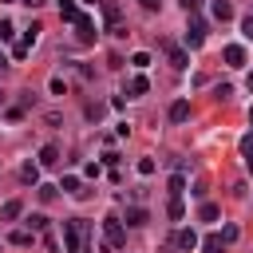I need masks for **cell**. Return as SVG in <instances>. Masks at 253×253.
Returning a JSON list of instances; mask_svg holds the SVG:
<instances>
[{
    "instance_id": "obj_39",
    "label": "cell",
    "mask_w": 253,
    "mask_h": 253,
    "mask_svg": "<svg viewBox=\"0 0 253 253\" xmlns=\"http://www.w3.org/2000/svg\"><path fill=\"white\" fill-rule=\"evenodd\" d=\"M245 166H249V174H253V154H249V158H245Z\"/></svg>"
},
{
    "instance_id": "obj_37",
    "label": "cell",
    "mask_w": 253,
    "mask_h": 253,
    "mask_svg": "<svg viewBox=\"0 0 253 253\" xmlns=\"http://www.w3.org/2000/svg\"><path fill=\"white\" fill-rule=\"evenodd\" d=\"M138 4H142L146 12H158V0H138Z\"/></svg>"
},
{
    "instance_id": "obj_36",
    "label": "cell",
    "mask_w": 253,
    "mask_h": 253,
    "mask_svg": "<svg viewBox=\"0 0 253 253\" xmlns=\"http://www.w3.org/2000/svg\"><path fill=\"white\" fill-rule=\"evenodd\" d=\"M241 154H245V158L253 154V134H245V138H241Z\"/></svg>"
},
{
    "instance_id": "obj_18",
    "label": "cell",
    "mask_w": 253,
    "mask_h": 253,
    "mask_svg": "<svg viewBox=\"0 0 253 253\" xmlns=\"http://www.w3.org/2000/svg\"><path fill=\"white\" fill-rule=\"evenodd\" d=\"M8 241H12V245H20V249H28V245H32V229H16Z\"/></svg>"
},
{
    "instance_id": "obj_16",
    "label": "cell",
    "mask_w": 253,
    "mask_h": 253,
    "mask_svg": "<svg viewBox=\"0 0 253 253\" xmlns=\"http://www.w3.org/2000/svg\"><path fill=\"white\" fill-rule=\"evenodd\" d=\"M146 87H150V83H146V75H134V79L126 83V91H130V95H146Z\"/></svg>"
},
{
    "instance_id": "obj_1",
    "label": "cell",
    "mask_w": 253,
    "mask_h": 253,
    "mask_svg": "<svg viewBox=\"0 0 253 253\" xmlns=\"http://www.w3.org/2000/svg\"><path fill=\"white\" fill-rule=\"evenodd\" d=\"M99 12H103V20H107V32H111V36H126V28H123V8H119L115 0H99Z\"/></svg>"
},
{
    "instance_id": "obj_30",
    "label": "cell",
    "mask_w": 253,
    "mask_h": 253,
    "mask_svg": "<svg viewBox=\"0 0 253 253\" xmlns=\"http://www.w3.org/2000/svg\"><path fill=\"white\" fill-rule=\"evenodd\" d=\"M213 95H217V99H229V95H233V87H229V83H217V87H213Z\"/></svg>"
},
{
    "instance_id": "obj_24",
    "label": "cell",
    "mask_w": 253,
    "mask_h": 253,
    "mask_svg": "<svg viewBox=\"0 0 253 253\" xmlns=\"http://www.w3.org/2000/svg\"><path fill=\"white\" fill-rule=\"evenodd\" d=\"M130 63H134V67H150V51H134Z\"/></svg>"
},
{
    "instance_id": "obj_13",
    "label": "cell",
    "mask_w": 253,
    "mask_h": 253,
    "mask_svg": "<svg viewBox=\"0 0 253 253\" xmlns=\"http://www.w3.org/2000/svg\"><path fill=\"white\" fill-rule=\"evenodd\" d=\"M59 190H67V194H75V198H87V190H83V186H79V178H75V174H67V178H63V186H59Z\"/></svg>"
},
{
    "instance_id": "obj_11",
    "label": "cell",
    "mask_w": 253,
    "mask_h": 253,
    "mask_svg": "<svg viewBox=\"0 0 253 253\" xmlns=\"http://www.w3.org/2000/svg\"><path fill=\"white\" fill-rule=\"evenodd\" d=\"M55 162H59V146H55V142H47V146L40 150V166H55Z\"/></svg>"
},
{
    "instance_id": "obj_31",
    "label": "cell",
    "mask_w": 253,
    "mask_h": 253,
    "mask_svg": "<svg viewBox=\"0 0 253 253\" xmlns=\"http://www.w3.org/2000/svg\"><path fill=\"white\" fill-rule=\"evenodd\" d=\"M28 107H36V95H32V91H24V95H20V111H28Z\"/></svg>"
},
{
    "instance_id": "obj_10",
    "label": "cell",
    "mask_w": 253,
    "mask_h": 253,
    "mask_svg": "<svg viewBox=\"0 0 253 253\" xmlns=\"http://www.w3.org/2000/svg\"><path fill=\"white\" fill-rule=\"evenodd\" d=\"M20 213H24V202H16V198L0 206V221H12V217H20Z\"/></svg>"
},
{
    "instance_id": "obj_8",
    "label": "cell",
    "mask_w": 253,
    "mask_h": 253,
    "mask_svg": "<svg viewBox=\"0 0 253 253\" xmlns=\"http://www.w3.org/2000/svg\"><path fill=\"white\" fill-rule=\"evenodd\" d=\"M174 245L190 253V249H198V233H194V229H178V233H174Z\"/></svg>"
},
{
    "instance_id": "obj_22",
    "label": "cell",
    "mask_w": 253,
    "mask_h": 253,
    "mask_svg": "<svg viewBox=\"0 0 253 253\" xmlns=\"http://www.w3.org/2000/svg\"><path fill=\"white\" fill-rule=\"evenodd\" d=\"M166 213H170L174 221H182V213H186V206H182V198H170V206H166Z\"/></svg>"
},
{
    "instance_id": "obj_14",
    "label": "cell",
    "mask_w": 253,
    "mask_h": 253,
    "mask_svg": "<svg viewBox=\"0 0 253 253\" xmlns=\"http://www.w3.org/2000/svg\"><path fill=\"white\" fill-rule=\"evenodd\" d=\"M126 225H146V210L142 206H130L126 210Z\"/></svg>"
},
{
    "instance_id": "obj_15",
    "label": "cell",
    "mask_w": 253,
    "mask_h": 253,
    "mask_svg": "<svg viewBox=\"0 0 253 253\" xmlns=\"http://www.w3.org/2000/svg\"><path fill=\"white\" fill-rule=\"evenodd\" d=\"M221 245H225V241H221V237H217V233H210V237H206V241H202V253H225V249H221Z\"/></svg>"
},
{
    "instance_id": "obj_40",
    "label": "cell",
    "mask_w": 253,
    "mask_h": 253,
    "mask_svg": "<svg viewBox=\"0 0 253 253\" xmlns=\"http://www.w3.org/2000/svg\"><path fill=\"white\" fill-rule=\"evenodd\" d=\"M4 67H8V59H4V55H0V71H4Z\"/></svg>"
},
{
    "instance_id": "obj_2",
    "label": "cell",
    "mask_w": 253,
    "mask_h": 253,
    "mask_svg": "<svg viewBox=\"0 0 253 253\" xmlns=\"http://www.w3.org/2000/svg\"><path fill=\"white\" fill-rule=\"evenodd\" d=\"M83 233H87L83 221H63V245H67V253H83Z\"/></svg>"
},
{
    "instance_id": "obj_6",
    "label": "cell",
    "mask_w": 253,
    "mask_h": 253,
    "mask_svg": "<svg viewBox=\"0 0 253 253\" xmlns=\"http://www.w3.org/2000/svg\"><path fill=\"white\" fill-rule=\"evenodd\" d=\"M202 40H206V24H202L198 16H190V28H186V47H202Z\"/></svg>"
},
{
    "instance_id": "obj_4",
    "label": "cell",
    "mask_w": 253,
    "mask_h": 253,
    "mask_svg": "<svg viewBox=\"0 0 253 253\" xmlns=\"http://www.w3.org/2000/svg\"><path fill=\"white\" fill-rule=\"evenodd\" d=\"M103 233H107V245H115V249L126 241V229H123L119 217H107V221H103Z\"/></svg>"
},
{
    "instance_id": "obj_35",
    "label": "cell",
    "mask_w": 253,
    "mask_h": 253,
    "mask_svg": "<svg viewBox=\"0 0 253 253\" xmlns=\"http://www.w3.org/2000/svg\"><path fill=\"white\" fill-rule=\"evenodd\" d=\"M99 115H103V107H99V103H87V119H95V123H99Z\"/></svg>"
},
{
    "instance_id": "obj_7",
    "label": "cell",
    "mask_w": 253,
    "mask_h": 253,
    "mask_svg": "<svg viewBox=\"0 0 253 253\" xmlns=\"http://www.w3.org/2000/svg\"><path fill=\"white\" fill-rule=\"evenodd\" d=\"M221 55H225V63H229V67H245V47H241V43H229Z\"/></svg>"
},
{
    "instance_id": "obj_20",
    "label": "cell",
    "mask_w": 253,
    "mask_h": 253,
    "mask_svg": "<svg viewBox=\"0 0 253 253\" xmlns=\"http://www.w3.org/2000/svg\"><path fill=\"white\" fill-rule=\"evenodd\" d=\"M20 178H24L28 186H36V182H40V166H32V162H28V166L20 170Z\"/></svg>"
},
{
    "instance_id": "obj_41",
    "label": "cell",
    "mask_w": 253,
    "mask_h": 253,
    "mask_svg": "<svg viewBox=\"0 0 253 253\" xmlns=\"http://www.w3.org/2000/svg\"><path fill=\"white\" fill-rule=\"evenodd\" d=\"M249 126H253V107H249Z\"/></svg>"
},
{
    "instance_id": "obj_21",
    "label": "cell",
    "mask_w": 253,
    "mask_h": 253,
    "mask_svg": "<svg viewBox=\"0 0 253 253\" xmlns=\"http://www.w3.org/2000/svg\"><path fill=\"white\" fill-rule=\"evenodd\" d=\"M182 190H186V174H174L170 178V198H182Z\"/></svg>"
},
{
    "instance_id": "obj_25",
    "label": "cell",
    "mask_w": 253,
    "mask_h": 253,
    "mask_svg": "<svg viewBox=\"0 0 253 253\" xmlns=\"http://www.w3.org/2000/svg\"><path fill=\"white\" fill-rule=\"evenodd\" d=\"M12 36H16V28H12L8 20H0V40H4V43H12Z\"/></svg>"
},
{
    "instance_id": "obj_23",
    "label": "cell",
    "mask_w": 253,
    "mask_h": 253,
    "mask_svg": "<svg viewBox=\"0 0 253 253\" xmlns=\"http://www.w3.org/2000/svg\"><path fill=\"white\" fill-rule=\"evenodd\" d=\"M28 229L43 233V229H47V217H43V213H32V217H28Z\"/></svg>"
},
{
    "instance_id": "obj_26",
    "label": "cell",
    "mask_w": 253,
    "mask_h": 253,
    "mask_svg": "<svg viewBox=\"0 0 253 253\" xmlns=\"http://www.w3.org/2000/svg\"><path fill=\"white\" fill-rule=\"evenodd\" d=\"M178 4H182L186 16H198V8H202V0H178Z\"/></svg>"
},
{
    "instance_id": "obj_27",
    "label": "cell",
    "mask_w": 253,
    "mask_h": 253,
    "mask_svg": "<svg viewBox=\"0 0 253 253\" xmlns=\"http://www.w3.org/2000/svg\"><path fill=\"white\" fill-rule=\"evenodd\" d=\"M36 36H40V24H32V28L24 32V40H20V43H28V47H32V43H36Z\"/></svg>"
},
{
    "instance_id": "obj_28",
    "label": "cell",
    "mask_w": 253,
    "mask_h": 253,
    "mask_svg": "<svg viewBox=\"0 0 253 253\" xmlns=\"http://www.w3.org/2000/svg\"><path fill=\"white\" fill-rule=\"evenodd\" d=\"M138 174L150 178V174H154V158H142V162H138Z\"/></svg>"
},
{
    "instance_id": "obj_3",
    "label": "cell",
    "mask_w": 253,
    "mask_h": 253,
    "mask_svg": "<svg viewBox=\"0 0 253 253\" xmlns=\"http://www.w3.org/2000/svg\"><path fill=\"white\" fill-rule=\"evenodd\" d=\"M162 51H166V59H170V67H178V71H186V67H190V55H186V47H178V43H170V40H162Z\"/></svg>"
},
{
    "instance_id": "obj_34",
    "label": "cell",
    "mask_w": 253,
    "mask_h": 253,
    "mask_svg": "<svg viewBox=\"0 0 253 253\" xmlns=\"http://www.w3.org/2000/svg\"><path fill=\"white\" fill-rule=\"evenodd\" d=\"M63 91H67V83H63L59 75H55V79H51V95H63Z\"/></svg>"
},
{
    "instance_id": "obj_19",
    "label": "cell",
    "mask_w": 253,
    "mask_h": 253,
    "mask_svg": "<svg viewBox=\"0 0 253 253\" xmlns=\"http://www.w3.org/2000/svg\"><path fill=\"white\" fill-rule=\"evenodd\" d=\"M55 4H59V16H63V20H75V16H79L75 0H55Z\"/></svg>"
},
{
    "instance_id": "obj_17",
    "label": "cell",
    "mask_w": 253,
    "mask_h": 253,
    "mask_svg": "<svg viewBox=\"0 0 253 253\" xmlns=\"http://www.w3.org/2000/svg\"><path fill=\"white\" fill-rule=\"evenodd\" d=\"M217 213H221V210H217L213 202H202V210H198V217H202V221H217Z\"/></svg>"
},
{
    "instance_id": "obj_29",
    "label": "cell",
    "mask_w": 253,
    "mask_h": 253,
    "mask_svg": "<svg viewBox=\"0 0 253 253\" xmlns=\"http://www.w3.org/2000/svg\"><path fill=\"white\" fill-rule=\"evenodd\" d=\"M241 36H245V40H253V12L241 20Z\"/></svg>"
},
{
    "instance_id": "obj_32",
    "label": "cell",
    "mask_w": 253,
    "mask_h": 253,
    "mask_svg": "<svg viewBox=\"0 0 253 253\" xmlns=\"http://www.w3.org/2000/svg\"><path fill=\"white\" fill-rule=\"evenodd\" d=\"M237 233H241L237 225H225V229H221V241H237Z\"/></svg>"
},
{
    "instance_id": "obj_42",
    "label": "cell",
    "mask_w": 253,
    "mask_h": 253,
    "mask_svg": "<svg viewBox=\"0 0 253 253\" xmlns=\"http://www.w3.org/2000/svg\"><path fill=\"white\" fill-rule=\"evenodd\" d=\"M249 91H253V75H249Z\"/></svg>"
},
{
    "instance_id": "obj_33",
    "label": "cell",
    "mask_w": 253,
    "mask_h": 253,
    "mask_svg": "<svg viewBox=\"0 0 253 253\" xmlns=\"http://www.w3.org/2000/svg\"><path fill=\"white\" fill-rule=\"evenodd\" d=\"M28 51H32V47H28V43H12V55H16V59H24V55H28Z\"/></svg>"
},
{
    "instance_id": "obj_38",
    "label": "cell",
    "mask_w": 253,
    "mask_h": 253,
    "mask_svg": "<svg viewBox=\"0 0 253 253\" xmlns=\"http://www.w3.org/2000/svg\"><path fill=\"white\" fill-rule=\"evenodd\" d=\"M20 4H28V8H43L47 0H20Z\"/></svg>"
},
{
    "instance_id": "obj_12",
    "label": "cell",
    "mask_w": 253,
    "mask_h": 253,
    "mask_svg": "<svg viewBox=\"0 0 253 253\" xmlns=\"http://www.w3.org/2000/svg\"><path fill=\"white\" fill-rule=\"evenodd\" d=\"M213 20H217V24H225V20H233V8H229L225 0H213Z\"/></svg>"
},
{
    "instance_id": "obj_5",
    "label": "cell",
    "mask_w": 253,
    "mask_h": 253,
    "mask_svg": "<svg viewBox=\"0 0 253 253\" xmlns=\"http://www.w3.org/2000/svg\"><path fill=\"white\" fill-rule=\"evenodd\" d=\"M71 24H75V36H79V43H91V40H95V24H91V16H87V12H79Z\"/></svg>"
},
{
    "instance_id": "obj_9",
    "label": "cell",
    "mask_w": 253,
    "mask_h": 253,
    "mask_svg": "<svg viewBox=\"0 0 253 253\" xmlns=\"http://www.w3.org/2000/svg\"><path fill=\"white\" fill-rule=\"evenodd\" d=\"M186 119H190V103H186V99L170 103V123H186Z\"/></svg>"
}]
</instances>
